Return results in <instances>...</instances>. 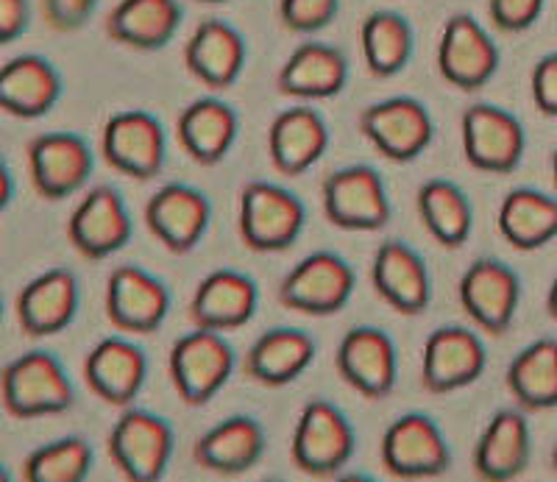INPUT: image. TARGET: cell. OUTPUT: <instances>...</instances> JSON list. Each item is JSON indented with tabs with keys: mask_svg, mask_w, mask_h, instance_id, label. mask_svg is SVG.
Returning <instances> with one entry per match:
<instances>
[{
	"mask_svg": "<svg viewBox=\"0 0 557 482\" xmlns=\"http://www.w3.org/2000/svg\"><path fill=\"white\" fill-rule=\"evenodd\" d=\"M0 399L12 419H45L76 405V385L51 351H26L3 366Z\"/></svg>",
	"mask_w": 557,
	"mask_h": 482,
	"instance_id": "1",
	"label": "cell"
},
{
	"mask_svg": "<svg viewBox=\"0 0 557 482\" xmlns=\"http://www.w3.org/2000/svg\"><path fill=\"white\" fill-rule=\"evenodd\" d=\"M307 226L305 201L287 187L265 178L243 185L237 201V228L246 248L257 255H278L298 243Z\"/></svg>",
	"mask_w": 557,
	"mask_h": 482,
	"instance_id": "2",
	"label": "cell"
},
{
	"mask_svg": "<svg viewBox=\"0 0 557 482\" xmlns=\"http://www.w3.org/2000/svg\"><path fill=\"white\" fill-rule=\"evenodd\" d=\"M107 449L126 482H162L176 452V432L159 412L126 407L109 430Z\"/></svg>",
	"mask_w": 557,
	"mask_h": 482,
	"instance_id": "3",
	"label": "cell"
},
{
	"mask_svg": "<svg viewBox=\"0 0 557 482\" xmlns=\"http://www.w3.org/2000/svg\"><path fill=\"white\" fill-rule=\"evenodd\" d=\"M168 374L178 399L187 407H203L221 394L235 374V346L223 332L196 330L176 337L168 355Z\"/></svg>",
	"mask_w": 557,
	"mask_h": 482,
	"instance_id": "4",
	"label": "cell"
},
{
	"mask_svg": "<svg viewBox=\"0 0 557 482\" xmlns=\"http://www.w3.org/2000/svg\"><path fill=\"white\" fill-rule=\"evenodd\" d=\"M357 449V432L346 412L330 399H310L293 427L290 457L310 477H335Z\"/></svg>",
	"mask_w": 557,
	"mask_h": 482,
	"instance_id": "5",
	"label": "cell"
},
{
	"mask_svg": "<svg viewBox=\"0 0 557 482\" xmlns=\"http://www.w3.org/2000/svg\"><path fill=\"white\" fill-rule=\"evenodd\" d=\"M357 273L346 257L335 251H312L293 265L278 282V305L312 318L337 316L351 301Z\"/></svg>",
	"mask_w": 557,
	"mask_h": 482,
	"instance_id": "6",
	"label": "cell"
},
{
	"mask_svg": "<svg viewBox=\"0 0 557 482\" xmlns=\"http://www.w3.org/2000/svg\"><path fill=\"white\" fill-rule=\"evenodd\" d=\"M101 157L112 171L151 182L168 159V132L148 109H121L109 114L101 132Z\"/></svg>",
	"mask_w": 557,
	"mask_h": 482,
	"instance_id": "7",
	"label": "cell"
},
{
	"mask_svg": "<svg viewBox=\"0 0 557 482\" xmlns=\"http://www.w3.org/2000/svg\"><path fill=\"white\" fill-rule=\"evenodd\" d=\"M321 198L326 221L343 232H380L393 218L385 178L371 165L332 171L323 178Z\"/></svg>",
	"mask_w": 557,
	"mask_h": 482,
	"instance_id": "8",
	"label": "cell"
},
{
	"mask_svg": "<svg viewBox=\"0 0 557 482\" xmlns=\"http://www.w3.org/2000/svg\"><path fill=\"white\" fill-rule=\"evenodd\" d=\"M462 153L474 171L507 176L519 171L527 151L524 123L496 103H471L460 118Z\"/></svg>",
	"mask_w": 557,
	"mask_h": 482,
	"instance_id": "9",
	"label": "cell"
},
{
	"mask_svg": "<svg viewBox=\"0 0 557 482\" xmlns=\"http://www.w3.org/2000/svg\"><path fill=\"white\" fill-rule=\"evenodd\" d=\"M382 466L396 480H432L449 471L451 449L444 430L426 412H405L382 432Z\"/></svg>",
	"mask_w": 557,
	"mask_h": 482,
	"instance_id": "10",
	"label": "cell"
},
{
	"mask_svg": "<svg viewBox=\"0 0 557 482\" xmlns=\"http://www.w3.org/2000/svg\"><path fill=\"white\" fill-rule=\"evenodd\" d=\"M360 132L376 153L396 165H407L432 146L435 121L418 98L393 96L362 109Z\"/></svg>",
	"mask_w": 557,
	"mask_h": 482,
	"instance_id": "11",
	"label": "cell"
},
{
	"mask_svg": "<svg viewBox=\"0 0 557 482\" xmlns=\"http://www.w3.org/2000/svg\"><path fill=\"white\" fill-rule=\"evenodd\" d=\"M28 176L42 201H64L76 196L92 176L96 153L82 134L42 132L26 146Z\"/></svg>",
	"mask_w": 557,
	"mask_h": 482,
	"instance_id": "12",
	"label": "cell"
},
{
	"mask_svg": "<svg viewBox=\"0 0 557 482\" xmlns=\"http://www.w3.org/2000/svg\"><path fill=\"white\" fill-rule=\"evenodd\" d=\"M499 62V45L474 14L457 12L446 20L437 42V73L449 87L476 92L496 76Z\"/></svg>",
	"mask_w": 557,
	"mask_h": 482,
	"instance_id": "13",
	"label": "cell"
},
{
	"mask_svg": "<svg viewBox=\"0 0 557 482\" xmlns=\"http://www.w3.org/2000/svg\"><path fill=\"white\" fill-rule=\"evenodd\" d=\"M462 312L487 335H505L521 305V276L496 257H480L457 282Z\"/></svg>",
	"mask_w": 557,
	"mask_h": 482,
	"instance_id": "14",
	"label": "cell"
},
{
	"mask_svg": "<svg viewBox=\"0 0 557 482\" xmlns=\"http://www.w3.org/2000/svg\"><path fill=\"white\" fill-rule=\"evenodd\" d=\"M134 221L121 190L112 185H96L84 193L76 210L70 212L67 240L84 260H109L132 243Z\"/></svg>",
	"mask_w": 557,
	"mask_h": 482,
	"instance_id": "15",
	"label": "cell"
},
{
	"mask_svg": "<svg viewBox=\"0 0 557 482\" xmlns=\"http://www.w3.org/2000/svg\"><path fill=\"white\" fill-rule=\"evenodd\" d=\"M341 380L368 401H380L396 387L399 351L387 332L376 326H351L335 351Z\"/></svg>",
	"mask_w": 557,
	"mask_h": 482,
	"instance_id": "16",
	"label": "cell"
},
{
	"mask_svg": "<svg viewBox=\"0 0 557 482\" xmlns=\"http://www.w3.org/2000/svg\"><path fill=\"white\" fill-rule=\"evenodd\" d=\"M171 291L139 265H117L107 280V318L128 335H153L171 316Z\"/></svg>",
	"mask_w": 557,
	"mask_h": 482,
	"instance_id": "17",
	"label": "cell"
},
{
	"mask_svg": "<svg viewBox=\"0 0 557 482\" xmlns=\"http://www.w3.org/2000/svg\"><path fill=\"white\" fill-rule=\"evenodd\" d=\"M212 223V201L198 187L171 182L146 203V226L165 251L184 257L196 251Z\"/></svg>",
	"mask_w": 557,
	"mask_h": 482,
	"instance_id": "18",
	"label": "cell"
},
{
	"mask_svg": "<svg viewBox=\"0 0 557 482\" xmlns=\"http://www.w3.org/2000/svg\"><path fill=\"white\" fill-rule=\"evenodd\" d=\"M487 351L480 335L466 326H437L424 341L421 355V382L430 394H455L485 374Z\"/></svg>",
	"mask_w": 557,
	"mask_h": 482,
	"instance_id": "19",
	"label": "cell"
},
{
	"mask_svg": "<svg viewBox=\"0 0 557 482\" xmlns=\"http://www.w3.org/2000/svg\"><path fill=\"white\" fill-rule=\"evenodd\" d=\"M260 307V285L235 268H218L198 282L187 307L196 330L235 332L246 326Z\"/></svg>",
	"mask_w": 557,
	"mask_h": 482,
	"instance_id": "20",
	"label": "cell"
},
{
	"mask_svg": "<svg viewBox=\"0 0 557 482\" xmlns=\"http://www.w3.org/2000/svg\"><path fill=\"white\" fill-rule=\"evenodd\" d=\"M84 382L98 399L126 410L148 382V355L123 335L103 337L84 360Z\"/></svg>",
	"mask_w": 557,
	"mask_h": 482,
	"instance_id": "21",
	"label": "cell"
},
{
	"mask_svg": "<svg viewBox=\"0 0 557 482\" xmlns=\"http://www.w3.org/2000/svg\"><path fill=\"white\" fill-rule=\"evenodd\" d=\"M82 307V285L70 268H51L34 276L14 301L20 330L28 337H51L67 330Z\"/></svg>",
	"mask_w": 557,
	"mask_h": 482,
	"instance_id": "22",
	"label": "cell"
},
{
	"mask_svg": "<svg viewBox=\"0 0 557 482\" xmlns=\"http://www.w3.org/2000/svg\"><path fill=\"white\" fill-rule=\"evenodd\" d=\"M532 457V430L521 407H505L491 416L476 438L471 466L480 482H513Z\"/></svg>",
	"mask_w": 557,
	"mask_h": 482,
	"instance_id": "23",
	"label": "cell"
},
{
	"mask_svg": "<svg viewBox=\"0 0 557 482\" xmlns=\"http://www.w3.org/2000/svg\"><path fill=\"white\" fill-rule=\"evenodd\" d=\"M376 296L401 316H421L432 301V276L424 257L405 240H385L371 262Z\"/></svg>",
	"mask_w": 557,
	"mask_h": 482,
	"instance_id": "24",
	"label": "cell"
},
{
	"mask_svg": "<svg viewBox=\"0 0 557 482\" xmlns=\"http://www.w3.org/2000/svg\"><path fill=\"white\" fill-rule=\"evenodd\" d=\"M330 148V123L312 107H287L268 126L271 165L282 176H301L312 171Z\"/></svg>",
	"mask_w": 557,
	"mask_h": 482,
	"instance_id": "25",
	"label": "cell"
},
{
	"mask_svg": "<svg viewBox=\"0 0 557 482\" xmlns=\"http://www.w3.org/2000/svg\"><path fill=\"white\" fill-rule=\"evenodd\" d=\"M265 427L253 416H228L209 427L193 446V460L198 469L221 477H240L251 471L265 455Z\"/></svg>",
	"mask_w": 557,
	"mask_h": 482,
	"instance_id": "26",
	"label": "cell"
},
{
	"mask_svg": "<svg viewBox=\"0 0 557 482\" xmlns=\"http://www.w3.org/2000/svg\"><path fill=\"white\" fill-rule=\"evenodd\" d=\"M237 134H240L237 109L215 96L196 98L176 118V137L184 153L201 168L221 165L235 148Z\"/></svg>",
	"mask_w": 557,
	"mask_h": 482,
	"instance_id": "27",
	"label": "cell"
},
{
	"mask_svg": "<svg viewBox=\"0 0 557 482\" xmlns=\"http://www.w3.org/2000/svg\"><path fill=\"white\" fill-rule=\"evenodd\" d=\"M246 37L232 23L218 17L201 20L190 42L184 45V64L196 82L209 89H228L246 67Z\"/></svg>",
	"mask_w": 557,
	"mask_h": 482,
	"instance_id": "28",
	"label": "cell"
},
{
	"mask_svg": "<svg viewBox=\"0 0 557 482\" xmlns=\"http://www.w3.org/2000/svg\"><path fill=\"white\" fill-rule=\"evenodd\" d=\"M64 92L62 73L51 59L39 53H23L0 67V107L20 121L45 118Z\"/></svg>",
	"mask_w": 557,
	"mask_h": 482,
	"instance_id": "29",
	"label": "cell"
},
{
	"mask_svg": "<svg viewBox=\"0 0 557 482\" xmlns=\"http://www.w3.org/2000/svg\"><path fill=\"white\" fill-rule=\"evenodd\" d=\"M348 82L346 53L330 42H301L276 76V89L298 101H326L341 96Z\"/></svg>",
	"mask_w": 557,
	"mask_h": 482,
	"instance_id": "30",
	"label": "cell"
},
{
	"mask_svg": "<svg viewBox=\"0 0 557 482\" xmlns=\"http://www.w3.org/2000/svg\"><path fill=\"white\" fill-rule=\"evenodd\" d=\"M315 337L298 326H273L248 346L243 369L265 387H285L305 374L315 360Z\"/></svg>",
	"mask_w": 557,
	"mask_h": 482,
	"instance_id": "31",
	"label": "cell"
},
{
	"mask_svg": "<svg viewBox=\"0 0 557 482\" xmlns=\"http://www.w3.org/2000/svg\"><path fill=\"white\" fill-rule=\"evenodd\" d=\"M182 20L184 9L178 0H121L107 14V34L121 48L153 53L176 37Z\"/></svg>",
	"mask_w": 557,
	"mask_h": 482,
	"instance_id": "32",
	"label": "cell"
},
{
	"mask_svg": "<svg viewBox=\"0 0 557 482\" xmlns=\"http://www.w3.org/2000/svg\"><path fill=\"white\" fill-rule=\"evenodd\" d=\"M496 226L516 251H539L557 240V198L539 187H516L502 198Z\"/></svg>",
	"mask_w": 557,
	"mask_h": 482,
	"instance_id": "33",
	"label": "cell"
},
{
	"mask_svg": "<svg viewBox=\"0 0 557 482\" xmlns=\"http://www.w3.org/2000/svg\"><path fill=\"white\" fill-rule=\"evenodd\" d=\"M507 391L524 412L557 407V337H539L507 366Z\"/></svg>",
	"mask_w": 557,
	"mask_h": 482,
	"instance_id": "34",
	"label": "cell"
},
{
	"mask_svg": "<svg viewBox=\"0 0 557 482\" xmlns=\"http://www.w3.org/2000/svg\"><path fill=\"white\" fill-rule=\"evenodd\" d=\"M418 215L435 243L444 248H460L474 228V207L460 185L449 178H430L416 193Z\"/></svg>",
	"mask_w": 557,
	"mask_h": 482,
	"instance_id": "35",
	"label": "cell"
},
{
	"mask_svg": "<svg viewBox=\"0 0 557 482\" xmlns=\"http://www.w3.org/2000/svg\"><path fill=\"white\" fill-rule=\"evenodd\" d=\"M362 59L374 78L399 76L416 53V32L405 14L393 9H376L362 20Z\"/></svg>",
	"mask_w": 557,
	"mask_h": 482,
	"instance_id": "36",
	"label": "cell"
},
{
	"mask_svg": "<svg viewBox=\"0 0 557 482\" xmlns=\"http://www.w3.org/2000/svg\"><path fill=\"white\" fill-rule=\"evenodd\" d=\"M92 464V444L82 435H64L28 452L23 460V482H87Z\"/></svg>",
	"mask_w": 557,
	"mask_h": 482,
	"instance_id": "37",
	"label": "cell"
},
{
	"mask_svg": "<svg viewBox=\"0 0 557 482\" xmlns=\"http://www.w3.org/2000/svg\"><path fill=\"white\" fill-rule=\"evenodd\" d=\"M341 0H278V20L293 34H318L337 17Z\"/></svg>",
	"mask_w": 557,
	"mask_h": 482,
	"instance_id": "38",
	"label": "cell"
},
{
	"mask_svg": "<svg viewBox=\"0 0 557 482\" xmlns=\"http://www.w3.org/2000/svg\"><path fill=\"white\" fill-rule=\"evenodd\" d=\"M546 0H487L491 23L502 34H521L539 23Z\"/></svg>",
	"mask_w": 557,
	"mask_h": 482,
	"instance_id": "39",
	"label": "cell"
},
{
	"mask_svg": "<svg viewBox=\"0 0 557 482\" xmlns=\"http://www.w3.org/2000/svg\"><path fill=\"white\" fill-rule=\"evenodd\" d=\"M98 9V0H42L45 23L59 34L82 32Z\"/></svg>",
	"mask_w": 557,
	"mask_h": 482,
	"instance_id": "40",
	"label": "cell"
},
{
	"mask_svg": "<svg viewBox=\"0 0 557 482\" xmlns=\"http://www.w3.org/2000/svg\"><path fill=\"white\" fill-rule=\"evenodd\" d=\"M532 103L546 118H557V51L546 53L535 62L530 76Z\"/></svg>",
	"mask_w": 557,
	"mask_h": 482,
	"instance_id": "41",
	"label": "cell"
},
{
	"mask_svg": "<svg viewBox=\"0 0 557 482\" xmlns=\"http://www.w3.org/2000/svg\"><path fill=\"white\" fill-rule=\"evenodd\" d=\"M32 26V0H0V45L17 42Z\"/></svg>",
	"mask_w": 557,
	"mask_h": 482,
	"instance_id": "42",
	"label": "cell"
},
{
	"mask_svg": "<svg viewBox=\"0 0 557 482\" xmlns=\"http://www.w3.org/2000/svg\"><path fill=\"white\" fill-rule=\"evenodd\" d=\"M0 176H3V193H0V207H3V210H7L9 207V201H12V193H9V165L7 162H3V165H0Z\"/></svg>",
	"mask_w": 557,
	"mask_h": 482,
	"instance_id": "43",
	"label": "cell"
},
{
	"mask_svg": "<svg viewBox=\"0 0 557 482\" xmlns=\"http://www.w3.org/2000/svg\"><path fill=\"white\" fill-rule=\"evenodd\" d=\"M546 312H549V316L557 321V276L552 280L549 293H546Z\"/></svg>",
	"mask_w": 557,
	"mask_h": 482,
	"instance_id": "44",
	"label": "cell"
},
{
	"mask_svg": "<svg viewBox=\"0 0 557 482\" xmlns=\"http://www.w3.org/2000/svg\"><path fill=\"white\" fill-rule=\"evenodd\" d=\"M335 482H376L374 477L360 474V471H348V474H341Z\"/></svg>",
	"mask_w": 557,
	"mask_h": 482,
	"instance_id": "45",
	"label": "cell"
},
{
	"mask_svg": "<svg viewBox=\"0 0 557 482\" xmlns=\"http://www.w3.org/2000/svg\"><path fill=\"white\" fill-rule=\"evenodd\" d=\"M552 182H555V187H557V148L552 151Z\"/></svg>",
	"mask_w": 557,
	"mask_h": 482,
	"instance_id": "46",
	"label": "cell"
},
{
	"mask_svg": "<svg viewBox=\"0 0 557 482\" xmlns=\"http://www.w3.org/2000/svg\"><path fill=\"white\" fill-rule=\"evenodd\" d=\"M0 482H12V474H9V469H0Z\"/></svg>",
	"mask_w": 557,
	"mask_h": 482,
	"instance_id": "47",
	"label": "cell"
},
{
	"mask_svg": "<svg viewBox=\"0 0 557 482\" xmlns=\"http://www.w3.org/2000/svg\"><path fill=\"white\" fill-rule=\"evenodd\" d=\"M196 3H209V7H218V3H228V0H196Z\"/></svg>",
	"mask_w": 557,
	"mask_h": 482,
	"instance_id": "48",
	"label": "cell"
},
{
	"mask_svg": "<svg viewBox=\"0 0 557 482\" xmlns=\"http://www.w3.org/2000/svg\"><path fill=\"white\" fill-rule=\"evenodd\" d=\"M552 469L557 471V441H555V449H552Z\"/></svg>",
	"mask_w": 557,
	"mask_h": 482,
	"instance_id": "49",
	"label": "cell"
},
{
	"mask_svg": "<svg viewBox=\"0 0 557 482\" xmlns=\"http://www.w3.org/2000/svg\"><path fill=\"white\" fill-rule=\"evenodd\" d=\"M265 482H278V480H265Z\"/></svg>",
	"mask_w": 557,
	"mask_h": 482,
	"instance_id": "50",
	"label": "cell"
}]
</instances>
